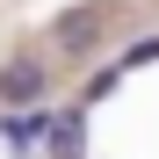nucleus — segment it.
<instances>
[{
	"instance_id": "nucleus-1",
	"label": "nucleus",
	"mask_w": 159,
	"mask_h": 159,
	"mask_svg": "<svg viewBox=\"0 0 159 159\" xmlns=\"http://www.w3.org/2000/svg\"><path fill=\"white\" fill-rule=\"evenodd\" d=\"M109 22H116V7H109V0H87V7H65L58 22H51V43H58V51H87L101 29H109Z\"/></svg>"
},
{
	"instance_id": "nucleus-2",
	"label": "nucleus",
	"mask_w": 159,
	"mask_h": 159,
	"mask_svg": "<svg viewBox=\"0 0 159 159\" xmlns=\"http://www.w3.org/2000/svg\"><path fill=\"white\" fill-rule=\"evenodd\" d=\"M51 87V72H43V58H15L7 72H0V94H7L15 101V109H29V101Z\"/></svg>"
},
{
	"instance_id": "nucleus-3",
	"label": "nucleus",
	"mask_w": 159,
	"mask_h": 159,
	"mask_svg": "<svg viewBox=\"0 0 159 159\" xmlns=\"http://www.w3.org/2000/svg\"><path fill=\"white\" fill-rule=\"evenodd\" d=\"M36 130L51 138V152H58V159H80V138H87V123H80V109H58V116H43Z\"/></svg>"
},
{
	"instance_id": "nucleus-4",
	"label": "nucleus",
	"mask_w": 159,
	"mask_h": 159,
	"mask_svg": "<svg viewBox=\"0 0 159 159\" xmlns=\"http://www.w3.org/2000/svg\"><path fill=\"white\" fill-rule=\"evenodd\" d=\"M152 58H159V36H145V43H130V51H123V65H152Z\"/></svg>"
}]
</instances>
